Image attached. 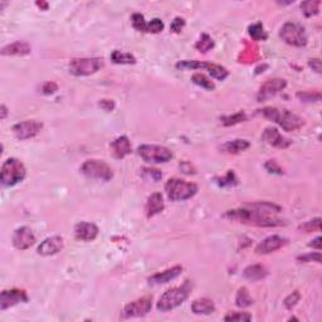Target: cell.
I'll return each instance as SVG.
<instances>
[{
  "label": "cell",
  "mask_w": 322,
  "mask_h": 322,
  "mask_svg": "<svg viewBox=\"0 0 322 322\" xmlns=\"http://www.w3.org/2000/svg\"><path fill=\"white\" fill-rule=\"evenodd\" d=\"M166 195L173 201H183L193 198L198 193V185L181 179H169L165 184Z\"/></svg>",
  "instance_id": "cell-5"
},
{
  "label": "cell",
  "mask_w": 322,
  "mask_h": 322,
  "mask_svg": "<svg viewBox=\"0 0 322 322\" xmlns=\"http://www.w3.org/2000/svg\"><path fill=\"white\" fill-rule=\"evenodd\" d=\"M262 139L264 140L267 144L272 145L274 147H278V149H287L289 145L292 144L291 140H288L287 137H284L281 132L278 131L274 127H267L264 129L262 134Z\"/></svg>",
  "instance_id": "cell-16"
},
{
  "label": "cell",
  "mask_w": 322,
  "mask_h": 322,
  "mask_svg": "<svg viewBox=\"0 0 322 322\" xmlns=\"http://www.w3.org/2000/svg\"><path fill=\"white\" fill-rule=\"evenodd\" d=\"M191 283L190 281H185L181 286L173 287V288L168 289L163 296L159 298L157 302V309L161 312H168L170 309L176 308L180 306L181 303L186 301L191 291Z\"/></svg>",
  "instance_id": "cell-3"
},
{
  "label": "cell",
  "mask_w": 322,
  "mask_h": 322,
  "mask_svg": "<svg viewBox=\"0 0 322 322\" xmlns=\"http://www.w3.org/2000/svg\"><path fill=\"white\" fill-rule=\"evenodd\" d=\"M308 66L317 73H321V60L319 58H313L308 61Z\"/></svg>",
  "instance_id": "cell-47"
},
{
  "label": "cell",
  "mask_w": 322,
  "mask_h": 322,
  "mask_svg": "<svg viewBox=\"0 0 322 322\" xmlns=\"http://www.w3.org/2000/svg\"><path fill=\"white\" fill-rule=\"evenodd\" d=\"M132 26L137 32H147V23L145 22V17L140 13L132 14Z\"/></svg>",
  "instance_id": "cell-34"
},
{
  "label": "cell",
  "mask_w": 322,
  "mask_h": 322,
  "mask_svg": "<svg viewBox=\"0 0 322 322\" xmlns=\"http://www.w3.org/2000/svg\"><path fill=\"white\" fill-rule=\"evenodd\" d=\"M284 244H286L284 238L279 237V235H271V237H267L264 240H262L255 247V253L257 254H268V253L281 249Z\"/></svg>",
  "instance_id": "cell-18"
},
{
  "label": "cell",
  "mask_w": 322,
  "mask_h": 322,
  "mask_svg": "<svg viewBox=\"0 0 322 322\" xmlns=\"http://www.w3.org/2000/svg\"><path fill=\"white\" fill-rule=\"evenodd\" d=\"M43 129V124L37 120H27V121L18 122L13 126L12 131L19 140H28L37 136Z\"/></svg>",
  "instance_id": "cell-11"
},
{
  "label": "cell",
  "mask_w": 322,
  "mask_h": 322,
  "mask_svg": "<svg viewBox=\"0 0 322 322\" xmlns=\"http://www.w3.org/2000/svg\"><path fill=\"white\" fill-rule=\"evenodd\" d=\"M299 298H301V296H299L298 291H294L293 293H291L286 299H284V306H286L288 309H291L292 307L299 301Z\"/></svg>",
  "instance_id": "cell-42"
},
{
  "label": "cell",
  "mask_w": 322,
  "mask_h": 322,
  "mask_svg": "<svg viewBox=\"0 0 322 322\" xmlns=\"http://www.w3.org/2000/svg\"><path fill=\"white\" fill-rule=\"evenodd\" d=\"M22 302H28V296L23 289H4L0 294V309L2 311L22 303Z\"/></svg>",
  "instance_id": "cell-13"
},
{
  "label": "cell",
  "mask_w": 322,
  "mask_h": 322,
  "mask_svg": "<svg viewBox=\"0 0 322 322\" xmlns=\"http://www.w3.org/2000/svg\"><path fill=\"white\" fill-rule=\"evenodd\" d=\"M165 208V203H164L163 195L160 193H154L147 198L146 206H145V210H146L147 218H151L160 214Z\"/></svg>",
  "instance_id": "cell-21"
},
{
  "label": "cell",
  "mask_w": 322,
  "mask_h": 322,
  "mask_svg": "<svg viewBox=\"0 0 322 322\" xmlns=\"http://www.w3.org/2000/svg\"><path fill=\"white\" fill-rule=\"evenodd\" d=\"M111 150L112 154L116 159H124L125 156L131 154L132 147H131V142H130L129 137L127 136H120L117 137L115 141L111 142Z\"/></svg>",
  "instance_id": "cell-22"
},
{
  "label": "cell",
  "mask_w": 322,
  "mask_h": 322,
  "mask_svg": "<svg viewBox=\"0 0 322 322\" xmlns=\"http://www.w3.org/2000/svg\"><path fill=\"white\" fill-rule=\"evenodd\" d=\"M191 311L195 314H210L215 311V304L209 298H198L191 303Z\"/></svg>",
  "instance_id": "cell-24"
},
{
  "label": "cell",
  "mask_w": 322,
  "mask_h": 322,
  "mask_svg": "<svg viewBox=\"0 0 322 322\" xmlns=\"http://www.w3.org/2000/svg\"><path fill=\"white\" fill-rule=\"evenodd\" d=\"M32 51L31 46L26 42H16V43L8 44L3 47L2 55L3 56H27Z\"/></svg>",
  "instance_id": "cell-23"
},
{
  "label": "cell",
  "mask_w": 322,
  "mask_h": 322,
  "mask_svg": "<svg viewBox=\"0 0 322 322\" xmlns=\"http://www.w3.org/2000/svg\"><path fill=\"white\" fill-rule=\"evenodd\" d=\"M279 37L289 46L304 47L307 44L306 31L301 24L291 23V22L283 24L279 32Z\"/></svg>",
  "instance_id": "cell-9"
},
{
  "label": "cell",
  "mask_w": 322,
  "mask_h": 322,
  "mask_svg": "<svg viewBox=\"0 0 322 322\" xmlns=\"http://www.w3.org/2000/svg\"><path fill=\"white\" fill-rule=\"evenodd\" d=\"M281 209L271 203H257L247 208L228 210L224 214L225 218L230 220H237L244 224L258 225V227H279L284 223L276 217V213Z\"/></svg>",
  "instance_id": "cell-1"
},
{
  "label": "cell",
  "mask_w": 322,
  "mask_h": 322,
  "mask_svg": "<svg viewBox=\"0 0 322 322\" xmlns=\"http://www.w3.org/2000/svg\"><path fill=\"white\" fill-rule=\"evenodd\" d=\"M308 245H309V247H312V248H316L317 250L321 249V237L314 238V239L312 240V243H309Z\"/></svg>",
  "instance_id": "cell-48"
},
{
  "label": "cell",
  "mask_w": 322,
  "mask_h": 322,
  "mask_svg": "<svg viewBox=\"0 0 322 322\" xmlns=\"http://www.w3.org/2000/svg\"><path fill=\"white\" fill-rule=\"evenodd\" d=\"M98 105L101 106V109H103L105 111H107V112L114 111V109H115V102L112 100H101Z\"/></svg>",
  "instance_id": "cell-46"
},
{
  "label": "cell",
  "mask_w": 322,
  "mask_h": 322,
  "mask_svg": "<svg viewBox=\"0 0 322 322\" xmlns=\"http://www.w3.org/2000/svg\"><path fill=\"white\" fill-rule=\"evenodd\" d=\"M297 259L301 260V262H303V263H307V262L321 263V254H319L318 252H317V253H308V254L299 255V257L297 258Z\"/></svg>",
  "instance_id": "cell-40"
},
{
  "label": "cell",
  "mask_w": 322,
  "mask_h": 322,
  "mask_svg": "<svg viewBox=\"0 0 322 322\" xmlns=\"http://www.w3.org/2000/svg\"><path fill=\"white\" fill-rule=\"evenodd\" d=\"M260 114L265 117V119L271 120V121L276 122L277 125L282 127L284 131H296V130L301 129L303 126V120L296 114L291 112L289 110L286 109H278V107H264V109L259 110Z\"/></svg>",
  "instance_id": "cell-2"
},
{
  "label": "cell",
  "mask_w": 322,
  "mask_h": 322,
  "mask_svg": "<svg viewBox=\"0 0 322 322\" xmlns=\"http://www.w3.org/2000/svg\"><path fill=\"white\" fill-rule=\"evenodd\" d=\"M267 274H268L267 269L260 264L248 265V267L244 269V272H243V276L252 282L263 279L264 277H267Z\"/></svg>",
  "instance_id": "cell-25"
},
{
  "label": "cell",
  "mask_w": 322,
  "mask_h": 322,
  "mask_svg": "<svg viewBox=\"0 0 322 322\" xmlns=\"http://www.w3.org/2000/svg\"><path fill=\"white\" fill-rule=\"evenodd\" d=\"M184 26H185V21H184L183 18H180V17H176V18L171 22L170 31L174 32V33H180L181 29L184 28Z\"/></svg>",
  "instance_id": "cell-43"
},
{
  "label": "cell",
  "mask_w": 322,
  "mask_h": 322,
  "mask_svg": "<svg viewBox=\"0 0 322 322\" xmlns=\"http://www.w3.org/2000/svg\"><path fill=\"white\" fill-rule=\"evenodd\" d=\"M247 120V116H245L244 112H238V114L232 115V116H223L220 117V122H222L224 126H233V125L240 124V122H244Z\"/></svg>",
  "instance_id": "cell-32"
},
{
  "label": "cell",
  "mask_w": 322,
  "mask_h": 322,
  "mask_svg": "<svg viewBox=\"0 0 322 322\" xmlns=\"http://www.w3.org/2000/svg\"><path fill=\"white\" fill-rule=\"evenodd\" d=\"M112 62L116 65H135L136 63V58L131 53H126V52L121 51H114L111 53Z\"/></svg>",
  "instance_id": "cell-27"
},
{
  "label": "cell",
  "mask_w": 322,
  "mask_h": 322,
  "mask_svg": "<svg viewBox=\"0 0 322 322\" xmlns=\"http://www.w3.org/2000/svg\"><path fill=\"white\" fill-rule=\"evenodd\" d=\"M57 90L58 86L55 82H46L43 85V87H42V91H43L44 95H52V93H55Z\"/></svg>",
  "instance_id": "cell-45"
},
{
  "label": "cell",
  "mask_w": 322,
  "mask_h": 322,
  "mask_svg": "<svg viewBox=\"0 0 322 322\" xmlns=\"http://www.w3.org/2000/svg\"><path fill=\"white\" fill-rule=\"evenodd\" d=\"M253 302H254V299L250 297L249 292H248V289L245 288V287H242V288L238 289V293H237V297H235V304H237L238 307H249L250 304H253Z\"/></svg>",
  "instance_id": "cell-28"
},
{
  "label": "cell",
  "mask_w": 322,
  "mask_h": 322,
  "mask_svg": "<svg viewBox=\"0 0 322 322\" xmlns=\"http://www.w3.org/2000/svg\"><path fill=\"white\" fill-rule=\"evenodd\" d=\"M152 307V297L151 296H145L141 298L136 299L134 302H130L129 304H126L124 308V317H141L145 316L150 312Z\"/></svg>",
  "instance_id": "cell-12"
},
{
  "label": "cell",
  "mask_w": 322,
  "mask_h": 322,
  "mask_svg": "<svg viewBox=\"0 0 322 322\" xmlns=\"http://www.w3.org/2000/svg\"><path fill=\"white\" fill-rule=\"evenodd\" d=\"M36 243V235L33 234L31 228L21 227L14 232L13 244L17 249L26 250L29 249Z\"/></svg>",
  "instance_id": "cell-15"
},
{
  "label": "cell",
  "mask_w": 322,
  "mask_h": 322,
  "mask_svg": "<svg viewBox=\"0 0 322 322\" xmlns=\"http://www.w3.org/2000/svg\"><path fill=\"white\" fill-rule=\"evenodd\" d=\"M287 82L284 80H281V78H274V80H268L267 82L263 83L260 86L259 91H258L257 98L259 102L262 101L268 100V98L273 97L277 93H279L281 91H283L286 88Z\"/></svg>",
  "instance_id": "cell-14"
},
{
  "label": "cell",
  "mask_w": 322,
  "mask_h": 322,
  "mask_svg": "<svg viewBox=\"0 0 322 322\" xmlns=\"http://www.w3.org/2000/svg\"><path fill=\"white\" fill-rule=\"evenodd\" d=\"M37 6H38V7H43L44 11H47V8H48V4H47V3H39V2H38V3H37Z\"/></svg>",
  "instance_id": "cell-50"
},
{
  "label": "cell",
  "mask_w": 322,
  "mask_h": 322,
  "mask_svg": "<svg viewBox=\"0 0 322 322\" xmlns=\"http://www.w3.org/2000/svg\"><path fill=\"white\" fill-rule=\"evenodd\" d=\"M297 97L301 98L304 102H317L321 100V93L319 92H298Z\"/></svg>",
  "instance_id": "cell-39"
},
{
  "label": "cell",
  "mask_w": 322,
  "mask_h": 322,
  "mask_svg": "<svg viewBox=\"0 0 322 322\" xmlns=\"http://www.w3.org/2000/svg\"><path fill=\"white\" fill-rule=\"evenodd\" d=\"M63 244H65V243H63V238L60 237V235L49 237L39 244L38 253L41 255H44V257L55 255L63 249Z\"/></svg>",
  "instance_id": "cell-17"
},
{
  "label": "cell",
  "mask_w": 322,
  "mask_h": 322,
  "mask_svg": "<svg viewBox=\"0 0 322 322\" xmlns=\"http://www.w3.org/2000/svg\"><path fill=\"white\" fill-rule=\"evenodd\" d=\"M319 6H321L319 0H316V2H303V3H301V9L304 16L312 17L318 14Z\"/></svg>",
  "instance_id": "cell-30"
},
{
  "label": "cell",
  "mask_w": 322,
  "mask_h": 322,
  "mask_svg": "<svg viewBox=\"0 0 322 322\" xmlns=\"http://www.w3.org/2000/svg\"><path fill=\"white\" fill-rule=\"evenodd\" d=\"M265 169H267L269 173L278 174V175H282V174H283L282 169L279 168L278 164H277L274 160H269V161H267V163H265Z\"/></svg>",
  "instance_id": "cell-44"
},
{
  "label": "cell",
  "mask_w": 322,
  "mask_h": 322,
  "mask_svg": "<svg viewBox=\"0 0 322 322\" xmlns=\"http://www.w3.org/2000/svg\"><path fill=\"white\" fill-rule=\"evenodd\" d=\"M299 229L303 230L304 233H309L312 230H319L321 229V218H314V219L306 222L304 224L299 225Z\"/></svg>",
  "instance_id": "cell-37"
},
{
  "label": "cell",
  "mask_w": 322,
  "mask_h": 322,
  "mask_svg": "<svg viewBox=\"0 0 322 322\" xmlns=\"http://www.w3.org/2000/svg\"><path fill=\"white\" fill-rule=\"evenodd\" d=\"M163 29L164 22L160 18H154L150 23H147V33H160Z\"/></svg>",
  "instance_id": "cell-38"
},
{
  "label": "cell",
  "mask_w": 322,
  "mask_h": 322,
  "mask_svg": "<svg viewBox=\"0 0 322 322\" xmlns=\"http://www.w3.org/2000/svg\"><path fill=\"white\" fill-rule=\"evenodd\" d=\"M0 110H2V115H0V119L4 120L7 117V114H8V110H7L6 105L0 106Z\"/></svg>",
  "instance_id": "cell-49"
},
{
  "label": "cell",
  "mask_w": 322,
  "mask_h": 322,
  "mask_svg": "<svg viewBox=\"0 0 322 322\" xmlns=\"http://www.w3.org/2000/svg\"><path fill=\"white\" fill-rule=\"evenodd\" d=\"M141 175L144 176L145 179H151L152 181H159L160 179L163 178V174H161V171L157 170V169H152V168H142Z\"/></svg>",
  "instance_id": "cell-36"
},
{
  "label": "cell",
  "mask_w": 322,
  "mask_h": 322,
  "mask_svg": "<svg viewBox=\"0 0 322 322\" xmlns=\"http://www.w3.org/2000/svg\"><path fill=\"white\" fill-rule=\"evenodd\" d=\"M248 33L252 37L254 41H265L267 39V33L263 29V26L260 23L252 24V26L248 28Z\"/></svg>",
  "instance_id": "cell-31"
},
{
  "label": "cell",
  "mask_w": 322,
  "mask_h": 322,
  "mask_svg": "<svg viewBox=\"0 0 322 322\" xmlns=\"http://www.w3.org/2000/svg\"><path fill=\"white\" fill-rule=\"evenodd\" d=\"M225 321H238V322H245L252 319V314L247 313V312H230L229 314L224 317Z\"/></svg>",
  "instance_id": "cell-35"
},
{
  "label": "cell",
  "mask_w": 322,
  "mask_h": 322,
  "mask_svg": "<svg viewBox=\"0 0 322 322\" xmlns=\"http://www.w3.org/2000/svg\"><path fill=\"white\" fill-rule=\"evenodd\" d=\"M218 184L222 186H232V185H235L237 184V179H235V175L234 173H233L232 170L229 171V173L227 174V176L223 179H220L219 181H218Z\"/></svg>",
  "instance_id": "cell-41"
},
{
  "label": "cell",
  "mask_w": 322,
  "mask_h": 322,
  "mask_svg": "<svg viewBox=\"0 0 322 322\" xmlns=\"http://www.w3.org/2000/svg\"><path fill=\"white\" fill-rule=\"evenodd\" d=\"M191 81H193L195 85L200 86L201 88H204V90H208V91L215 90V85H214L213 81L209 80V78L206 77L205 75H203V73H195V75H193Z\"/></svg>",
  "instance_id": "cell-29"
},
{
  "label": "cell",
  "mask_w": 322,
  "mask_h": 322,
  "mask_svg": "<svg viewBox=\"0 0 322 322\" xmlns=\"http://www.w3.org/2000/svg\"><path fill=\"white\" fill-rule=\"evenodd\" d=\"M250 144L247 141V140L237 139V140H232V141L225 142V144L222 146V150L224 152H227V154H239V152L247 150Z\"/></svg>",
  "instance_id": "cell-26"
},
{
  "label": "cell",
  "mask_w": 322,
  "mask_h": 322,
  "mask_svg": "<svg viewBox=\"0 0 322 322\" xmlns=\"http://www.w3.org/2000/svg\"><path fill=\"white\" fill-rule=\"evenodd\" d=\"M213 47H214L213 39H211L210 37L205 33L200 37V39H199L195 44V48L198 49L199 52H201V53H206V52L210 51Z\"/></svg>",
  "instance_id": "cell-33"
},
{
  "label": "cell",
  "mask_w": 322,
  "mask_h": 322,
  "mask_svg": "<svg viewBox=\"0 0 322 322\" xmlns=\"http://www.w3.org/2000/svg\"><path fill=\"white\" fill-rule=\"evenodd\" d=\"M81 173L90 179L96 180L110 181L114 178V171L109 164H106L102 160H87L81 166Z\"/></svg>",
  "instance_id": "cell-7"
},
{
  "label": "cell",
  "mask_w": 322,
  "mask_h": 322,
  "mask_svg": "<svg viewBox=\"0 0 322 322\" xmlns=\"http://www.w3.org/2000/svg\"><path fill=\"white\" fill-rule=\"evenodd\" d=\"M137 154L144 161L151 164H164L173 159L171 150L160 145H141L137 147Z\"/></svg>",
  "instance_id": "cell-6"
},
{
  "label": "cell",
  "mask_w": 322,
  "mask_h": 322,
  "mask_svg": "<svg viewBox=\"0 0 322 322\" xmlns=\"http://www.w3.org/2000/svg\"><path fill=\"white\" fill-rule=\"evenodd\" d=\"M103 67L101 58H75L70 62V72L73 76H91Z\"/></svg>",
  "instance_id": "cell-8"
},
{
  "label": "cell",
  "mask_w": 322,
  "mask_h": 322,
  "mask_svg": "<svg viewBox=\"0 0 322 322\" xmlns=\"http://www.w3.org/2000/svg\"><path fill=\"white\" fill-rule=\"evenodd\" d=\"M176 68L179 70H198V68H203L204 71H208L218 81H224L225 78L229 76V72L225 67L219 65H214V63L208 62H200V61H183L176 65Z\"/></svg>",
  "instance_id": "cell-10"
},
{
  "label": "cell",
  "mask_w": 322,
  "mask_h": 322,
  "mask_svg": "<svg viewBox=\"0 0 322 322\" xmlns=\"http://www.w3.org/2000/svg\"><path fill=\"white\" fill-rule=\"evenodd\" d=\"M75 235L82 242H92L98 235V227L93 223L81 222L75 227Z\"/></svg>",
  "instance_id": "cell-19"
},
{
  "label": "cell",
  "mask_w": 322,
  "mask_h": 322,
  "mask_svg": "<svg viewBox=\"0 0 322 322\" xmlns=\"http://www.w3.org/2000/svg\"><path fill=\"white\" fill-rule=\"evenodd\" d=\"M27 176V169L21 160L16 157L6 160L0 170V181L6 186H14L23 181Z\"/></svg>",
  "instance_id": "cell-4"
},
{
  "label": "cell",
  "mask_w": 322,
  "mask_h": 322,
  "mask_svg": "<svg viewBox=\"0 0 322 322\" xmlns=\"http://www.w3.org/2000/svg\"><path fill=\"white\" fill-rule=\"evenodd\" d=\"M183 272V267L181 265H175V267H171L169 269H165L163 272H159V273L154 274L149 278V284L151 286H157V284H164L168 283V282L173 281V279L178 278L179 276Z\"/></svg>",
  "instance_id": "cell-20"
}]
</instances>
